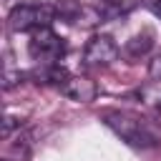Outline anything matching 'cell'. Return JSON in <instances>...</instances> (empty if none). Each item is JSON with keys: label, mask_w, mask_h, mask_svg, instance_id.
Returning <instances> with one entry per match:
<instances>
[{"label": "cell", "mask_w": 161, "mask_h": 161, "mask_svg": "<svg viewBox=\"0 0 161 161\" xmlns=\"http://www.w3.org/2000/svg\"><path fill=\"white\" fill-rule=\"evenodd\" d=\"M103 123L121 138L126 141L128 146H136V148H151V146H158L161 136L156 133V128L141 118L138 113H131V111H121V108H108L103 111Z\"/></svg>", "instance_id": "obj_1"}, {"label": "cell", "mask_w": 161, "mask_h": 161, "mask_svg": "<svg viewBox=\"0 0 161 161\" xmlns=\"http://www.w3.org/2000/svg\"><path fill=\"white\" fill-rule=\"evenodd\" d=\"M58 10L48 3H23L15 5L8 15V28L13 33H33L38 28H50Z\"/></svg>", "instance_id": "obj_2"}, {"label": "cell", "mask_w": 161, "mask_h": 161, "mask_svg": "<svg viewBox=\"0 0 161 161\" xmlns=\"http://www.w3.org/2000/svg\"><path fill=\"white\" fill-rule=\"evenodd\" d=\"M28 53L35 63L40 65H53L65 55V43L58 33H53L50 28H38L30 33L28 40Z\"/></svg>", "instance_id": "obj_3"}, {"label": "cell", "mask_w": 161, "mask_h": 161, "mask_svg": "<svg viewBox=\"0 0 161 161\" xmlns=\"http://www.w3.org/2000/svg\"><path fill=\"white\" fill-rule=\"evenodd\" d=\"M118 45L111 35H93L83 48V63L88 68H108L118 58Z\"/></svg>", "instance_id": "obj_4"}, {"label": "cell", "mask_w": 161, "mask_h": 161, "mask_svg": "<svg viewBox=\"0 0 161 161\" xmlns=\"http://www.w3.org/2000/svg\"><path fill=\"white\" fill-rule=\"evenodd\" d=\"M60 93L68 96V98L75 101V103H91V101H96V96H98V86H96L91 78H86V75H70V78L60 86Z\"/></svg>", "instance_id": "obj_5"}, {"label": "cell", "mask_w": 161, "mask_h": 161, "mask_svg": "<svg viewBox=\"0 0 161 161\" xmlns=\"http://www.w3.org/2000/svg\"><path fill=\"white\" fill-rule=\"evenodd\" d=\"M153 30L151 28H143L141 33H136V35H131L128 40H126V45H123V55L128 58V60H138V58H143V55H148V50L153 48Z\"/></svg>", "instance_id": "obj_6"}, {"label": "cell", "mask_w": 161, "mask_h": 161, "mask_svg": "<svg viewBox=\"0 0 161 161\" xmlns=\"http://www.w3.org/2000/svg\"><path fill=\"white\" fill-rule=\"evenodd\" d=\"M28 151H30V138L18 128V136L15 138H5V156H10L13 153V158H8V161H23L25 156H28Z\"/></svg>", "instance_id": "obj_7"}, {"label": "cell", "mask_w": 161, "mask_h": 161, "mask_svg": "<svg viewBox=\"0 0 161 161\" xmlns=\"http://www.w3.org/2000/svg\"><path fill=\"white\" fill-rule=\"evenodd\" d=\"M138 98L146 103V106H161V80H153L148 78L141 91H138Z\"/></svg>", "instance_id": "obj_8"}, {"label": "cell", "mask_w": 161, "mask_h": 161, "mask_svg": "<svg viewBox=\"0 0 161 161\" xmlns=\"http://www.w3.org/2000/svg\"><path fill=\"white\" fill-rule=\"evenodd\" d=\"M146 5H148V8H151L158 18H161V0H146Z\"/></svg>", "instance_id": "obj_9"}]
</instances>
